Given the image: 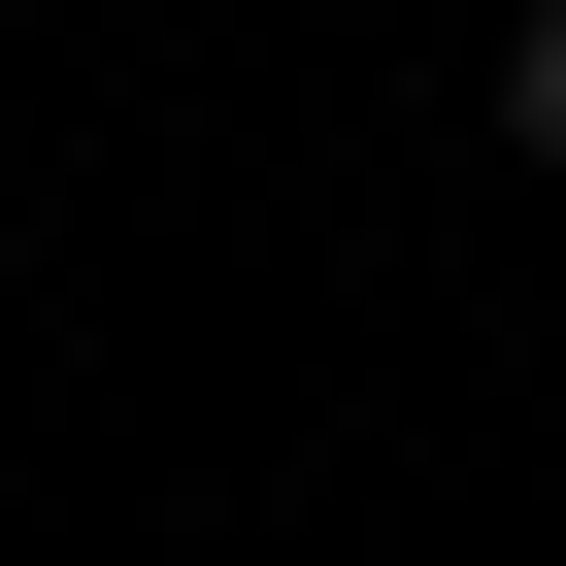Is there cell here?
<instances>
[{"instance_id":"1","label":"cell","mask_w":566,"mask_h":566,"mask_svg":"<svg viewBox=\"0 0 566 566\" xmlns=\"http://www.w3.org/2000/svg\"><path fill=\"white\" fill-rule=\"evenodd\" d=\"M500 134H533V200H566V0H533V34H500Z\"/></svg>"}]
</instances>
